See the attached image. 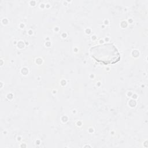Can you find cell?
Masks as SVG:
<instances>
[{
  "mask_svg": "<svg viewBox=\"0 0 148 148\" xmlns=\"http://www.w3.org/2000/svg\"><path fill=\"white\" fill-rule=\"evenodd\" d=\"M91 57L97 62L105 65L113 64L120 60V54L112 43H105L93 46L90 49Z\"/></svg>",
  "mask_w": 148,
  "mask_h": 148,
  "instance_id": "obj_1",
  "label": "cell"
}]
</instances>
